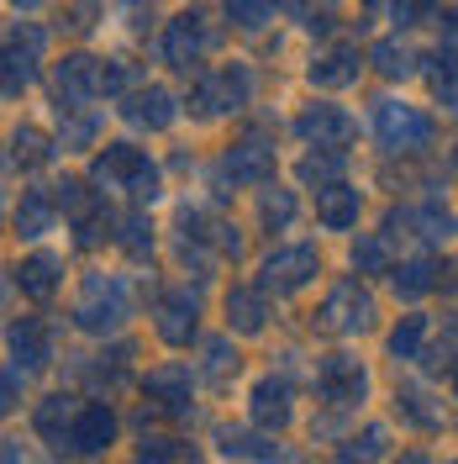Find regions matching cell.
<instances>
[{"mask_svg": "<svg viewBox=\"0 0 458 464\" xmlns=\"http://www.w3.org/2000/svg\"><path fill=\"white\" fill-rule=\"evenodd\" d=\"M74 417H80V401L74 396H43L37 401V411H32V428H37V438H48V443H69V428H74Z\"/></svg>", "mask_w": 458, "mask_h": 464, "instance_id": "obj_24", "label": "cell"}, {"mask_svg": "<svg viewBox=\"0 0 458 464\" xmlns=\"http://www.w3.org/2000/svg\"><path fill=\"white\" fill-rule=\"evenodd\" d=\"M95 16H100V5H95V0H74L63 27H69V32H90V27H95Z\"/></svg>", "mask_w": 458, "mask_h": 464, "instance_id": "obj_49", "label": "cell"}, {"mask_svg": "<svg viewBox=\"0 0 458 464\" xmlns=\"http://www.w3.org/2000/svg\"><path fill=\"white\" fill-rule=\"evenodd\" d=\"M100 80H106V63L90 53H69L63 63H58L53 74V95H58V111H74V106H90V101H100L106 90H100Z\"/></svg>", "mask_w": 458, "mask_h": 464, "instance_id": "obj_10", "label": "cell"}, {"mask_svg": "<svg viewBox=\"0 0 458 464\" xmlns=\"http://www.w3.org/2000/svg\"><path fill=\"white\" fill-rule=\"evenodd\" d=\"M343 169H348V153L343 148H316V153H306L301 164H295V174H301V185H338L343 179Z\"/></svg>", "mask_w": 458, "mask_h": 464, "instance_id": "obj_27", "label": "cell"}, {"mask_svg": "<svg viewBox=\"0 0 458 464\" xmlns=\"http://www.w3.org/2000/svg\"><path fill=\"white\" fill-rule=\"evenodd\" d=\"M116 443V411L111 401H90L80 406V417H74V428H69V454H80V459H95V454H106Z\"/></svg>", "mask_w": 458, "mask_h": 464, "instance_id": "obj_15", "label": "cell"}, {"mask_svg": "<svg viewBox=\"0 0 458 464\" xmlns=\"http://www.w3.org/2000/svg\"><path fill=\"white\" fill-rule=\"evenodd\" d=\"M437 275H443V264L422 254V259H406L401 269H390V285H396L401 301H422V295H432V290L443 285Z\"/></svg>", "mask_w": 458, "mask_h": 464, "instance_id": "obj_25", "label": "cell"}, {"mask_svg": "<svg viewBox=\"0 0 458 464\" xmlns=\"http://www.w3.org/2000/svg\"><path fill=\"white\" fill-rule=\"evenodd\" d=\"M274 5H280V0H222L227 22L232 27H243V32H258L269 16H274Z\"/></svg>", "mask_w": 458, "mask_h": 464, "instance_id": "obj_37", "label": "cell"}, {"mask_svg": "<svg viewBox=\"0 0 458 464\" xmlns=\"http://www.w3.org/2000/svg\"><path fill=\"white\" fill-rule=\"evenodd\" d=\"M385 264H390V243L385 237H358L353 243V269L358 275H379Z\"/></svg>", "mask_w": 458, "mask_h": 464, "instance_id": "obj_42", "label": "cell"}, {"mask_svg": "<svg viewBox=\"0 0 458 464\" xmlns=\"http://www.w3.org/2000/svg\"><path fill=\"white\" fill-rule=\"evenodd\" d=\"M448 22H453V32H458V5H453V11H448Z\"/></svg>", "mask_w": 458, "mask_h": 464, "instance_id": "obj_53", "label": "cell"}, {"mask_svg": "<svg viewBox=\"0 0 458 464\" xmlns=\"http://www.w3.org/2000/svg\"><path fill=\"white\" fill-rule=\"evenodd\" d=\"M295 211H301V206H295V196H290V190H280V185L258 196V222H263L269 232H285L290 222H295Z\"/></svg>", "mask_w": 458, "mask_h": 464, "instance_id": "obj_34", "label": "cell"}, {"mask_svg": "<svg viewBox=\"0 0 458 464\" xmlns=\"http://www.w3.org/2000/svg\"><path fill=\"white\" fill-rule=\"evenodd\" d=\"M121 16H127L132 32H148V22H153V0H121Z\"/></svg>", "mask_w": 458, "mask_h": 464, "instance_id": "obj_50", "label": "cell"}, {"mask_svg": "<svg viewBox=\"0 0 458 464\" xmlns=\"http://www.w3.org/2000/svg\"><path fill=\"white\" fill-rule=\"evenodd\" d=\"M53 211H58V196H48V190H22V201L11 211V227H16V237L37 243L43 232H53Z\"/></svg>", "mask_w": 458, "mask_h": 464, "instance_id": "obj_23", "label": "cell"}, {"mask_svg": "<svg viewBox=\"0 0 458 464\" xmlns=\"http://www.w3.org/2000/svg\"><path fill=\"white\" fill-rule=\"evenodd\" d=\"M211 43H216V32L205 27V16L201 11H185V16H174L169 27H164V63L179 69V74H190Z\"/></svg>", "mask_w": 458, "mask_h": 464, "instance_id": "obj_13", "label": "cell"}, {"mask_svg": "<svg viewBox=\"0 0 458 464\" xmlns=\"http://www.w3.org/2000/svg\"><path fill=\"white\" fill-rule=\"evenodd\" d=\"M316 275H321V254L311 243H285V248H274L269 259L258 264V285L269 295H295V290L311 285Z\"/></svg>", "mask_w": 458, "mask_h": 464, "instance_id": "obj_7", "label": "cell"}, {"mask_svg": "<svg viewBox=\"0 0 458 464\" xmlns=\"http://www.w3.org/2000/svg\"><path fill=\"white\" fill-rule=\"evenodd\" d=\"M43 48H48V32L43 27H32V22H16L11 27V37H5V101H22L37 85Z\"/></svg>", "mask_w": 458, "mask_h": 464, "instance_id": "obj_8", "label": "cell"}, {"mask_svg": "<svg viewBox=\"0 0 458 464\" xmlns=\"http://www.w3.org/2000/svg\"><path fill=\"white\" fill-rule=\"evenodd\" d=\"M453 164H458V153H453Z\"/></svg>", "mask_w": 458, "mask_h": 464, "instance_id": "obj_54", "label": "cell"}, {"mask_svg": "<svg viewBox=\"0 0 458 464\" xmlns=\"http://www.w3.org/2000/svg\"><path fill=\"white\" fill-rule=\"evenodd\" d=\"M358 211H364V196H358L348 179H338V185H321V190H316V222H321L327 232L358 227Z\"/></svg>", "mask_w": 458, "mask_h": 464, "instance_id": "obj_21", "label": "cell"}, {"mask_svg": "<svg viewBox=\"0 0 458 464\" xmlns=\"http://www.w3.org/2000/svg\"><path fill=\"white\" fill-rule=\"evenodd\" d=\"M253 101V74H248V63H222V69H211V74H201L196 80V90H190V111L196 116H232L243 111Z\"/></svg>", "mask_w": 458, "mask_h": 464, "instance_id": "obj_4", "label": "cell"}, {"mask_svg": "<svg viewBox=\"0 0 458 464\" xmlns=\"http://www.w3.org/2000/svg\"><path fill=\"white\" fill-rule=\"evenodd\" d=\"M437 16V0H390V22L396 27H422V22H432Z\"/></svg>", "mask_w": 458, "mask_h": 464, "instance_id": "obj_43", "label": "cell"}, {"mask_svg": "<svg viewBox=\"0 0 458 464\" xmlns=\"http://www.w3.org/2000/svg\"><path fill=\"white\" fill-rule=\"evenodd\" d=\"M316 396L332 411H353L369 396V370L353 353H327V359H316Z\"/></svg>", "mask_w": 458, "mask_h": 464, "instance_id": "obj_6", "label": "cell"}, {"mask_svg": "<svg viewBox=\"0 0 458 464\" xmlns=\"http://www.w3.org/2000/svg\"><path fill=\"white\" fill-rule=\"evenodd\" d=\"M369 63L385 74V80H411V74H416V53H411L406 43H396V37L374 43V48H369Z\"/></svg>", "mask_w": 458, "mask_h": 464, "instance_id": "obj_29", "label": "cell"}, {"mask_svg": "<svg viewBox=\"0 0 458 464\" xmlns=\"http://www.w3.org/2000/svg\"><path fill=\"white\" fill-rule=\"evenodd\" d=\"M22 380H27L22 364H11V370H5V380H0V411H16V406H22Z\"/></svg>", "mask_w": 458, "mask_h": 464, "instance_id": "obj_48", "label": "cell"}, {"mask_svg": "<svg viewBox=\"0 0 458 464\" xmlns=\"http://www.w3.org/2000/svg\"><path fill=\"white\" fill-rule=\"evenodd\" d=\"M5 343H11V364H22L27 375H37V370H48V364H53V338H48V327H43L37 317L11 322Z\"/></svg>", "mask_w": 458, "mask_h": 464, "instance_id": "obj_19", "label": "cell"}, {"mask_svg": "<svg viewBox=\"0 0 458 464\" xmlns=\"http://www.w3.org/2000/svg\"><path fill=\"white\" fill-rule=\"evenodd\" d=\"M121 116H127L132 127H143V132H169L174 116H179V101H174L164 85H143V90H132V95H127Z\"/></svg>", "mask_w": 458, "mask_h": 464, "instance_id": "obj_18", "label": "cell"}, {"mask_svg": "<svg viewBox=\"0 0 458 464\" xmlns=\"http://www.w3.org/2000/svg\"><path fill=\"white\" fill-rule=\"evenodd\" d=\"M295 138L311 143V148H343L358 138V121L343 106H332V101H311V106H301V116H295Z\"/></svg>", "mask_w": 458, "mask_h": 464, "instance_id": "obj_11", "label": "cell"}, {"mask_svg": "<svg viewBox=\"0 0 458 464\" xmlns=\"http://www.w3.org/2000/svg\"><path fill=\"white\" fill-rule=\"evenodd\" d=\"M205 243H211V248H216L222 259H243V248H248V243H243V232L232 227V222H211Z\"/></svg>", "mask_w": 458, "mask_h": 464, "instance_id": "obj_44", "label": "cell"}, {"mask_svg": "<svg viewBox=\"0 0 458 464\" xmlns=\"http://www.w3.org/2000/svg\"><path fill=\"white\" fill-rule=\"evenodd\" d=\"M11 164L43 169V164H53V143H48L37 127H16V132H11Z\"/></svg>", "mask_w": 458, "mask_h": 464, "instance_id": "obj_30", "label": "cell"}, {"mask_svg": "<svg viewBox=\"0 0 458 464\" xmlns=\"http://www.w3.org/2000/svg\"><path fill=\"white\" fill-rule=\"evenodd\" d=\"M116 243L132 254V259H143V254H153V222H148V211H132L127 222H121V232H116Z\"/></svg>", "mask_w": 458, "mask_h": 464, "instance_id": "obj_38", "label": "cell"}, {"mask_svg": "<svg viewBox=\"0 0 458 464\" xmlns=\"http://www.w3.org/2000/svg\"><path fill=\"white\" fill-rule=\"evenodd\" d=\"M58 121H63V132H58V138H63V148H74V153H80V148H90V143H95V132H100V116L90 111V106L58 111Z\"/></svg>", "mask_w": 458, "mask_h": 464, "instance_id": "obj_32", "label": "cell"}, {"mask_svg": "<svg viewBox=\"0 0 458 464\" xmlns=\"http://www.w3.org/2000/svg\"><path fill=\"white\" fill-rule=\"evenodd\" d=\"M132 80H138V69H132V63H121V58H106V80H100V90H106V95H121V90H132Z\"/></svg>", "mask_w": 458, "mask_h": 464, "instance_id": "obj_47", "label": "cell"}, {"mask_svg": "<svg viewBox=\"0 0 458 464\" xmlns=\"http://www.w3.org/2000/svg\"><path fill=\"white\" fill-rule=\"evenodd\" d=\"M390 454V433L385 428H364L358 438H348L338 449V459H385Z\"/></svg>", "mask_w": 458, "mask_h": 464, "instance_id": "obj_39", "label": "cell"}, {"mask_svg": "<svg viewBox=\"0 0 458 464\" xmlns=\"http://www.w3.org/2000/svg\"><path fill=\"white\" fill-rule=\"evenodd\" d=\"M432 116L422 106H406V101H379L374 106V138L385 153H422L432 143Z\"/></svg>", "mask_w": 458, "mask_h": 464, "instance_id": "obj_5", "label": "cell"}, {"mask_svg": "<svg viewBox=\"0 0 458 464\" xmlns=\"http://www.w3.org/2000/svg\"><path fill=\"white\" fill-rule=\"evenodd\" d=\"M248 417H253L263 433H285L295 422V391H290L285 375H263L248 396Z\"/></svg>", "mask_w": 458, "mask_h": 464, "instance_id": "obj_14", "label": "cell"}, {"mask_svg": "<svg viewBox=\"0 0 458 464\" xmlns=\"http://www.w3.org/2000/svg\"><path fill=\"white\" fill-rule=\"evenodd\" d=\"M53 196H58V206H63L69 217H74V211H85V206L95 201V196L85 190V179H58V185H53Z\"/></svg>", "mask_w": 458, "mask_h": 464, "instance_id": "obj_45", "label": "cell"}, {"mask_svg": "<svg viewBox=\"0 0 458 464\" xmlns=\"http://www.w3.org/2000/svg\"><path fill=\"white\" fill-rule=\"evenodd\" d=\"M111 211H106V201H100V196H95V201L85 206V211H74V248H100V243H106V237H111Z\"/></svg>", "mask_w": 458, "mask_h": 464, "instance_id": "obj_28", "label": "cell"}, {"mask_svg": "<svg viewBox=\"0 0 458 464\" xmlns=\"http://www.w3.org/2000/svg\"><path fill=\"white\" fill-rule=\"evenodd\" d=\"M11 285H22V295H32V301H53L58 285H63V259L58 254H32L11 269Z\"/></svg>", "mask_w": 458, "mask_h": 464, "instance_id": "obj_22", "label": "cell"}, {"mask_svg": "<svg viewBox=\"0 0 458 464\" xmlns=\"http://www.w3.org/2000/svg\"><path fill=\"white\" fill-rule=\"evenodd\" d=\"M132 359H138V348L132 343H121V348H111V353H100V364H90L85 375L100 385V391H116L121 380H127V370H132Z\"/></svg>", "mask_w": 458, "mask_h": 464, "instance_id": "obj_31", "label": "cell"}, {"mask_svg": "<svg viewBox=\"0 0 458 464\" xmlns=\"http://www.w3.org/2000/svg\"><path fill=\"white\" fill-rule=\"evenodd\" d=\"M132 317V290L121 275H85L80 301H74V327L90 338H111L121 322Z\"/></svg>", "mask_w": 458, "mask_h": 464, "instance_id": "obj_3", "label": "cell"}, {"mask_svg": "<svg viewBox=\"0 0 458 464\" xmlns=\"http://www.w3.org/2000/svg\"><path fill=\"white\" fill-rule=\"evenodd\" d=\"M201 353H205V380H211V385H227V380L243 370V359H237V348H232L227 338H205Z\"/></svg>", "mask_w": 458, "mask_h": 464, "instance_id": "obj_35", "label": "cell"}, {"mask_svg": "<svg viewBox=\"0 0 458 464\" xmlns=\"http://www.w3.org/2000/svg\"><path fill=\"white\" fill-rule=\"evenodd\" d=\"M269 290L263 285H232L227 290V327L237 338H258L269 327Z\"/></svg>", "mask_w": 458, "mask_h": 464, "instance_id": "obj_20", "label": "cell"}, {"mask_svg": "<svg viewBox=\"0 0 458 464\" xmlns=\"http://www.w3.org/2000/svg\"><path fill=\"white\" fill-rule=\"evenodd\" d=\"M138 454H143V459H190L196 449H190V443H174V438H143Z\"/></svg>", "mask_w": 458, "mask_h": 464, "instance_id": "obj_46", "label": "cell"}, {"mask_svg": "<svg viewBox=\"0 0 458 464\" xmlns=\"http://www.w3.org/2000/svg\"><path fill=\"white\" fill-rule=\"evenodd\" d=\"M427 364H432V370H448V375H458V317L443 322V338L432 343Z\"/></svg>", "mask_w": 458, "mask_h": 464, "instance_id": "obj_41", "label": "cell"}, {"mask_svg": "<svg viewBox=\"0 0 458 464\" xmlns=\"http://www.w3.org/2000/svg\"><path fill=\"white\" fill-rule=\"evenodd\" d=\"M222 454L227 459H280V443L258 433H222Z\"/></svg>", "mask_w": 458, "mask_h": 464, "instance_id": "obj_36", "label": "cell"}, {"mask_svg": "<svg viewBox=\"0 0 458 464\" xmlns=\"http://www.w3.org/2000/svg\"><path fill=\"white\" fill-rule=\"evenodd\" d=\"M369 5H374V0H369Z\"/></svg>", "mask_w": 458, "mask_h": 464, "instance_id": "obj_55", "label": "cell"}, {"mask_svg": "<svg viewBox=\"0 0 458 464\" xmlns=\"http://www.w3.org/2000/svg\"><path fill=\"white\" fill-rule=\"evenodd\" d=\"M396 417L406 428H416V433H437L443 428V411L432 406V396L422 385H396Z\"/></svg>", "mask_w": 458, "mask_h": 464, "instance_id": "obj_26", "label": "cell"}, {"mask_svg": "<svg viewBox=\"0 0 458 464\" xmlns=\"http://www.w3.org/2000/svg\"><path fill=\"white\" fill-rule=\"evenodd\" d=\"M422 343H427V317H401V327L385 338V348H390L396 364H401V359H422Z\"/></svg>", "mask_w": 458, "mask_h": 464, "instance_id": "obj_33", "label": "cell"}, {"mask_svg": "<svg viewBox=\"0 0 458 464\" xmlns=\"http://www.w3.org/2000/svg\"><path fill=\"white\" fill-rule=\"evenodd\" d=\"M90 185H100V190H127L132 201L153 206L158 201V164H153L148 148H138V143H106V153H95V164H90Z\"/></svg>", "mask_w": 458, "mask_h": 464, "instance_id": "obj_1", "label": "cell"}, {"mask_svg": "<svg viewBox=\"0 0 458 464\" xmlns=\"http://www.w3.org/2000/svg\"><path fill=\"white\" fill-rule=\"evenodd\" d=\"M190 391H196L190 364H153L143 375V396L158 406V411H174V417L190 411Z\"/></svg>", "mask_w": 458, "mask_h": 464, "instance_id": "obj_16", "label": "cell"}, {"mask_svg": "<svg viewBox=\"0 0 458 464\" xmlns=\"http://www.w3.org/2000/svg\"><path fill=\"white\" fill-rule=\"evenodd\" d=\"M443 269H448V280H443V290H458V259H453V264H443Z\"/></svg>", "mask_w": 458, "mask_h": 464, "instance_id": "obj_52", "label": "cell"}, {"mask_svg": "<svg viewBox=\"0 0 458 464\" xmlns=\"http://www.w3.org/2000/svg\"><path fill=\"white\" fill-rule=\"evenodd\" d=\"M37 5H43V0H11V11H22V16H32Z\"/></svg>", "mask_w": 458, "mask_h": 464, "instance_id": "obj_51", "label": "cell"}, {"mask_svg": "<svg viewBox=\"0 0 458 464\" xmlns=\"http://www.w3.org/2000/svg\"><path fill=\"white\" fill-rule=\"evenodd\" d=\"M358 74H364V58H358L353 43L321 48V53L311 58V69H306V80H311L316 90H348V85H358Z\"/></svg>", "mask_w": 458, "mask_h": 464, "instance_id": "obj_17", "label": "cell"}, {"mask_svg": "<svg viewBox=\"0 0 458 464\" xmlns=\"http://www.w3.org/2000/svg\"><path fill=\"white\" fill-rule=\"evenodd\" d=\"M374 322H379V301L353 275H343L311 312V327L327 338H358V333H374Z\"/></svg>", "mask_w": 458, "mask_h": 464, "instance_id": "obj_2", "label": "cell"}, {"mask_svg": "<svg viewBox=\"0 0 458 464\" xmlns=\"http://www.w3.org/2000/svg\"><path fill=\"white\" fill-rule=\"evenodd\" d=\"M153 327H158V338L174 348H185L190 338H196V327H201V290L190 285H169L164 295H158V306H153Z\"/></svg>", "mask_w": 458, "mask_h": 464, "instance_id": "obj_12", "label": "cell"}, {"mask_svg": "<svg viewBox=\"0 0 458 464\" xmlns=\"http://www.w3.org/2000/svg\"><path fill=\"white\" fill-rule=\"evenodd\" d=\"M216 179L222 185H269L274 179V143L263 138V132H243L237 143L222 153V164H216Z\"/></svg>", "mask_w": 458, "mask_h": 464, "instance_id": "obj_9", "label": "cell"}, {"mask_svg": "<svg viewBox=\"0 0 458 464\" xmlns=\"http://www.w3.org/2000/svg\"><path fill=\"white\" fill-rule=\"evenodd\" d=\"M432 85L443 90V95H453L458 90V37H448V43H437V53H432Z\"/></svg>", "mask_w": 458, "mask_h": 464, "instance_id": "obj_40", "label": "cell"}]
</instances>
